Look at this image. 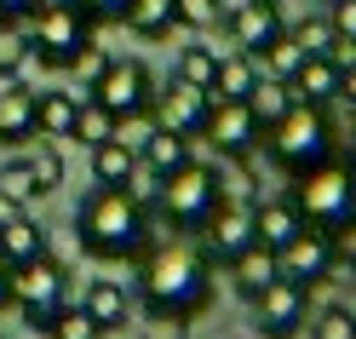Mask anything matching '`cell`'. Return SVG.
I'll return each mask as SVG.
<instances>
[{
    "instance_id": "cell-7",
    "label": "cell",
    "mask_w": 356,
    "mask_h": 339,
    "mask_svg": "<svg viewBox=\"0 0 356 339\" xmlns=\"http://www.w3.org/2000/svg\"><path fill=\"white\" fill-rule=\"evenodd\" d=\"M63 299H70V276H63V265L52 253H40L29 265H12V310L29 328H47Z\"/></svg>"
},
{
    "instance_id": "cell-27",
    "label": "cell",
    "mask_w": 356,
    "mask_h": 339,
    "mask_svg": "<svg viewBox=\"0 0 356 339\" xmlns=\"http://www.w3.org/2000/svg\"><path fill=\"white\" fill-rule=\"evenodd\" d=\"M24 161H29V173H35V196H52V190L63 184V155H58L52 139H40V132H35Z\"/></svg>"
},
{
    "instance_id": "cell-35",
    "label": "cell",
    "mask_w": 356,
    "mask_h": 339,
    "mask_svg": "<svg viewBox=\"0 0 356 339\" xmlns=\"http://www.w3.org/2000/svg\"><path fill=\"white\" fill-rule=\"evenodd\" d=\"M0 196L24 201V207L35 201V173H29V161H24V155H17V161H6V167H0Z\"/></svg>"
},
{
    "instance_id": "cell-40",
    "label": "cell",
    "mask_w": 356,
    "mask_h": 339,
    "mask_svg": "<svg viewBox=\"0 0 356 339\" xmlns=\"http://www.w3.org/2000/svg\"><path fill=\"white\" fill-rule=\"evenodd\" d=\"M75 6L86 12V24H121V17H127V0H75Z\"/></svg>"
},
{
    "instance_id": "cell-24",
    "label": "cell",
    "mask_w": 356,
    "mask_h": 339,
    "mask_svg": "<svg viewBox=\"0 0 356 339\" xmlns=\"http://www.w3.org/2000/svg\"><path fill=\"white\" fill-rule=\"evenodd\" d=\"M121 24H127L132 35H144V40H161V35H172L178 12H172V0H127V17H121Z\"/></svg>"
},
{
    "instance_id": "cell-2",
    "label": "cell",
    "mask_w": 356,
    "mask_h": 339,
    "mask_svg": "<svg viewBox=\"0 0 356 339\" xmlns=\"http://www.w3.org/2000/svg\"><path fill=\"white\" fill-rule=\"evenodd\" d=\"M213 299V265L202 247H155L138 270V305L161 316H195Z\"/></svg>"
},
{
    "instance_id": "cell-22",
    "label": "cell",
    "mask_w": 356,
    "mask_h": 339,
    "mask_svg": "<svg viewBox=\"0 0 356 339\" xmlns=\"http://www.w3.org/2000/svg\"><path fill=\"white\" fill-rule=\"evenodd\" d=\"M40 253H47V230H40L29 213H17V219L0 224V259H6V265H29Z\"/></svg>"
},
{
    "instance_id": "cell-18",
    "label": "cell",
    "mask_w": 356,
    "mask_h": 339,
    "mask_svg": "<svg viewBox=\"0 0 356 339\" xmlns=\"http://www.w3.org/2000/svg\"><path fill=\"white\" fill-rule=\"evenodd\" d=\"M81 93H35V132L40 139H75Z\"/></svg>"
},
{
    "instance_id": "cell-28",
    "label": "cell",
    "mask_w": 356,
    "mask_h": 339,
    "mask_svg": "<svg viewBox=\"0 0 356 339\" xmlns=\"http://www.w3.org/2000/svg\"><path fill=\"white\" fill-rule=\"evenodd\" d=\"M253 63H259V70L270 75V81H293V70L305 63V52H299V40L282 29V35H276V40H270V47H264V52H259Z\"/></svg>"
},
{
    "instance_id": "cell-13",
    "label": "cell",
    "mask_w": 356,
    "mask_h": 339,
    "mask_svg": "<svg viewBox=\"0 0 356 339\" xmlns=\"http://www.w3.org/2000/svg\"><path fill=\"white\" fill-rule=\"evenodd\" d=\"M225 29H230V40L248 58H259L287 29L282 24V0H236V6H225Z\"/></svg>"
},
{
    "instance_id": "cell-34",
    "label": "cell",
    "mask_w": 356,
    "mask_h": 339,
    "mask_svg": "<svg viewBox=\"0 0 356 339\" xmlns=\"http://www.w3.org/2000/svg\"><path fill=\"white\" fill-rule=\"evenodd\" d=\"M287 35L299 40V52H305V58H327V47L339 40V35H333V24H327V17H305V24H293Z\"/></svg>"
},
{
    "instance_id": "cell-38",
    "label": "cell",
    "mask_w": 356,
    "mask_h": 339,
    "mask_svg": "<svg viewBox=\"0 0 356 339\" xmlns=\"http://www.w3.org/2000/svg\"><path fill=\"white\" fill-rule=\"evenodd\" d=\"M104 63H109V52H104V47H86V52H81V58L70 63V70L81 75V98H86V93H92V81L104 75Z\"/></svg>"
},
{
    "instance_id": "cell-14",
    "label": "cell",
    "mask_w": 356,
    "mask_h": 339,
    "mask_svg": "<svg viewBox=\"0 0 356 339\" xmlns=\"http://www.w3.org/2000/svg\"><path fill=\"white\" fill-rule=\"evenodd\" d=\"M276 265H282V276L299 282V287L327 282L333 276V242H327V230H310V224H305L287 247H276Z\"/></svg>"
},
{
    "instance_id": "cell-10",
    "label": "cell",
    "mask_w": 356,
    "mask_h": 339,
    "mask_svg": "<svg viewBox=\"0 0 356 339\" xmlns=\"http://www.w3.org/2000/svg\"><path fill=\"white\" fill-rule=\"evenodd\" d=\"M253 322H259L264 339H293V333L310 322V287L276 276V282L253 299Z\"/></svg>"
},
{
    "instance_id": "cell-19",
    "label": "cell",
    "mask_w": 356,
    "mask_h": 339,
    "mask_svg": "<svg viewBox=\"0 0 356 339\" xmlns=\"http://www.w3.org/2000/svg\"><path fill=\"white\" fill-rule=\"evenodd\" d=\"M253 224H259V242L264 247H287V242H293L299 230H305V219H299V207H293V201H253Z\"/></svg>"
},
{
    "instance_id": "cell-36",
    "label": "cell",
    "mask_w": 356,
    "mask_h": 339,
    "mask_svg": "<svg viewBox=\"0 0 356 339\" xmlns=\"http://www.w3.org/2000/svg\"><path fill=\"white\" fill-rule=\"evenodd\" d=\"M172 12H178V24H184V29L225 24V6H218V0H172Z\"/></svg>"
},
{
    "instance_id": "cell-43",
    "label": "cell",
    "mask_w": 356,
    "mask_h": 339,
    "mask_svg": "<svg viewBox=\"0 0 356 339\" xmlns=\"http://www.w3.org/2000/svg\"><path fill=\"white\" fill-rule=\"evenodd\" d=\"M327 24H333L339 40H356V0H333V6H327Z\"/></svg>"
},
{
    "instance_id": "cell-9",
    "label": "cell",
    "mask_w": 356,
    "mask_h": 339,
    "mask_svg": "<svg viewBox=\"0 0 356 339\" xmlns=\"http://www.w3.org/2000/svg\"><path fill=\"white\" fill-rule=\"evenodd\" d=\"M195 242H202L207 265H230L241 247L259 242V224H253V201H218L213 219L195 230Z\"/></svg>"
},
{
    "instance_id": "cell-8",
    "label": "cell",
    "mask_w": 356,
    "mask_h": 339,
    "mask_svg": "<svg viewBox=\"0 0 356 339\" xmlns=\"http://www.w3.org/2000/svg\"><path fill=\"white\" fill-rule=\"evenodd\" d=\"M86 98H98L109 116H132V109H149L155 104V75L144 70L138 58H109Z\"/></svg>"
},
{
    "instance_id": "cell-20",
    "label": "cell",
    "mask_w": 356,
    "mask_h": 339,
    "mask_svg": "<svg viewBox=\"0 0 356 339\" xmlns=\"http://www.w3.org/2000/svg\"><path fill=\"white\" fill-rule=\"evenodd\" d=\"M81 305H86V316L104 328V333H115V328H127V310H132V299H127V287L121 282H109V276H98L92 287L81 293Z\"/></svg>"
},
{
    "instance_id": "cell-4",
    "label": "cell",
    "mask_w": 356,
    "mask_h": 339,
    "mask_svg": "<svg viewBox=\"0 0 356 339\" xmlns=\"http://www.w3.org/2000/svg\"><path fill=\"white\" fill-rule=\"evenodd\" d=\"M24 40L29 52L47 63V70H70V63L92 47V24H86V12L75 0H40L24 24Z\"/></svg>"
},
{
    "instance_id": "cell-42",
    "label": "cell",
    "mask_w": 356,
    "mask_h": 339,
    "mask_svg": "<svg viewBox=\"0 0 356 339\" xmlns=\"http://www.w3.org/2000/svg\"><path fill=\"white\" fill-rule=\"evenodd\" d=\"M40 6V0H0V35H17L29 24V12Z\"/></svg>"
},
{
    "instance_id": "cell-12",
    "label": "cell",
    "mask_w": 356,
    "mask_h": 339,
    "mask_svg": "<svg viewBox=\"0 0 356 339\" xmlns=\"http://www.w3.org/2000/svg\"><path fill=\"white\" fill-rule=\"evenodd\" d=\"M155 121L161 127H172V132H184V139H202V127H207V116H213V93L207 86H190V81H167L161 93H155Z\"/></svg>"
},
{
    "instance_id": "cell-11",
    "label": "cell",
    "mask_w": 356,
    "mask_h": 339,
    "mask_svg": "<svg viewBox=\"0 0 356 339\" xmlns=\"http://www.w3.org/2000/svg\"><path fill=\"white\" fill-rule=\"evenodd\" d=\"M202 139L225 155V161H248L253 144H259V121H253L248 98H213V116L202 127Z\"/></svg>"
},
{
    "instance_id": "cell-32",
    "label": "cell",
    "mask_w": 356,
    "mask_h": 339,
    "mask_svg": "<svg viewBox=\"0 0 356 339\" xmlns=\"http://www.w3.org/2000/svg\"><path fill=\"white\" fill-rule=\"evenodd\" d=\"M155 127H161V121H155V109H132V116H115V132H109V139L127 144L132 155H144V144H149Z\"/></svg>"
},
{
    "instance_id": "cell-45",
    "label": "cell",
    "mask_w": 356,
    "mask_h": 339,
    "mask_svg": "<svg viewBox=\"0 0 356 339\" xmlns=\"http://www.w3.org/2000/svg\"><path fill=\"white\" fill-rule=\"evenodd\" d=\"M6 305H12V265L0 259V310H6Z\"/></svg>"
},
{
    "instance_id": "cell-29",
    "label": "cell",
    "mask_w": 356,
    "mask_h": 339,
    "mask_svg": "<svg viewBox=\"0 0 356 339\" xmlns=\"http://www.w3.org/2000/svg\"><path fill=\"white\" fill-rule=\"evenodd\" d=\"M40 333H47V339H104V328L86 316V305H70V299L58 305V316H52Z\"/></svg>"
},
{
    "instance_id": "cell-23",
    "label": "cell",
    "mask_w": 356,
    "mask_h": 339,
    "mask_svg": "<svg viewBox=\"0 0 356 339\" xmlns=\"http://www.w3.org/2000/svg\"><path fill=\"white\" fill-rule=\"evenodd\" d=\"M293 104H299V98H293V86H287V81H270V75H259V86L248 93V109H253L259 132H270V127H276Z\"/></svg>"
},
{
    "instance_id": "cell-25",
    "label": "cell",
    "mask_w": 356,
    "mask_h": 339,
    "mask_svg": "<svg viewBox=\"0 0 356 339\" xmlns=\"http://www.w3.org/2000/svg\"><path fill=\"white\" fill-rule=\"evenodd\" d=\"M253 86H259V63L248 52H236V58H218V75H213L207 93L213 98H248Z\"/></svg>"
},
{
    "instance_id": "cell-39",
    "label": "cell",
    "mask_w": 356,
    "mask_h": 339,
    "mask_svg": "<svg viewBox=\"0 0 356 339\" xmlns=\"http://www.w3.org/2000/svg\"><path fill=\"white\" fill-rule=\"evenodd\" d=\"M24 52H29L24 35H0V81H12L17 70H24Z\"/></svg>"
},
{
    "instance_id": "cell-6",
    "label": "cell",
    "mask_w": 356,
    "mask_h": 339,
    "mask_svg": "<svg viewBox=\"0 0 356 339\" xmlns=\"http://www.w3.org/2000/svg\"><path fill=\"white\" fill-rule=\"evenodd\" d=\"M155 207H161V219L172 224V230H190L195 236L213 219V207H218V167H207V161H195V155H190L178 173L161 178Z\"/></svg>"
},
{
    "instance_id": "cell-46",
    "label": "cell",
    "mask_w": 356,
    "mask_h": 339,
    "mask_svg": "<svg viewBox=\"0 0 356 339\" xmlns=\"http://www.w3.org/2000/svg\"><path fill=\"white\" fill-rule=\"evenodd\" d=\"M17 213H24V201H12V196H0V224H6V219H17Z\"/></svg>"
},
{
    "instance_id": "cell-21",
    "label": "cell",
    "mask_w": 356,
    "mask_h": 339,
    "mask_svg": "<svg viewBox=\"0 0 356 339\" xmlns=\"http://www.w3.org/2000/svg\"><path fill=\"white\" fill-rule=\"evenodd\" d=\"M184 161H190V139H184V132H172V127H155L149 144H144V155H138V167L149 178H167V173L184 167Z\"/></svg>"
},
{
    "instance_id": "cell-47",
    "label": "cell",
    "mask_w": 356,
    "mask_h": 339,
    "mask_svg": "<svg viewBox=\"0 0 356 339\" xmlns=\"http://www.w3.org/2000/svg\"><path fill=\"white\" fill-rule=\"evenodd\" d=\"M345 167H356V132H350V150H345Z\"/></svg>"
},
{
    "instance_id": "cell-3",
    "label": "cell",
    "mask_w": 356,
    "mask_h": 339,
    "mask_svg": "<svg viewBox=\"0 0 356 339\" xmlns=\"http://www.w3.org/2000/svg\"><path fill=\"white\" fill-rule=\"evenodd\" d=\"M287 201L299 207V219L310 224V230H339L345 219H356V167H345V161L327 155V161L305 167L293 178Z\"/></svg>"
},
{
    "instance_id": "cell-5",
    "label": "cell",
    "mask_w": 356,
    "mask_h": 339,
    "mask_svg": "<svg viewBox=\"0 0 356 339\" xmlns=\"http://www.w3.org/2000/svg\"><path fill=\"white\" fill-rule=\"evenodd\" d=\"M264 139H270V155H276V167L287 178H299L305 167H316V161L333 155V127H327V116L316 104H293Z\"/></svg>"
},
{
    "instance_id": "cell-30",
    "label": "cell",
    "mask_w": 356,
    "mask_h": 339,
    "mask_svg": "<svg viewBox=\"0 0 356 339\" xmlns=\"http://www.w3.org/2000/svg\"><path fill=\"white\" fill-rule=\"evenodd\" d=\"M172 75L190 81V86H213V75H218V47H184Z\"/></svg>"
},
{
    "instance_id": "cell-44",
    "label": "cell",
    "mask_w": 356,
    "mask_h": 339,
    "mask_svg": "<svg viewBox=\"0 0 356 339\" xmlns=\"http://www.w3.org/2000/svg\"><path fill=\"white\" fill-rule=\"evenodd\" d=\"M339 98L356 109V63H350V70H339Z\"/></svg>"
},
{
    "instance_id": "cell-31",
    "label": "cell",
    "mask_w": 356,
    "mask_h": 339,
    "mask_svg": "<svg viewBox=\"0 0 356 339\" xmlns=\"http://www.w3.org/2000/svg\"><path fill=\"white\" fill-rule=\"evenodd\" d=\"M305 328H310V339H356V310L350 305H322Z\"/></svg>"
},
{
    "instance_id": "cell-17",
    "label": "cell",
    "mask_w": 356,
    "mask_h": 339,
    "mask_svg": "<svg viewBox=\"0 0 356 339\" xmlns=\"http://www.w3.org/2000/svg\"><path fill=\"white\" fill-rule=\"evenodd\" d=\"M287 86H293L299 104H316V109H322V104L339 98V63H333V58H305Z\"/></svg>"
},
{
    "instance_id": "cell-16",
    "label": "cell",
    "mask_w": 356,
    "mask_h": 339,
    "mask_svg": "<svg viewBox=\"0 0 356 339\" xmlns=\"http://www.w3.org/2000/svg\"><path fill=\"white\" fill-rule=\"evenodd\" d=\"M35 139V93L17 86V75L0 86V144H29Z\"/></svg>"
},
{
    "instance_id": "cell-26",
    "label": "cell",
    "mask_w": 356,
    "mask_h": 339,
    "mask_svg": "<svg viewBox=\"0 0 356 339\" xmlns=\"http://www.w3.org/2000/svg\"><path fill=\"white\" fill-rule=\"evenodd\" d=\"M132 173H138V155H132L127 144H115V139L92 144V178L98 184H127Z\"/></svg>"
},
{
    "instance_id": "cell-33",
    "label": "cell",
    "mask_w": 356,
    "mask_h": 339,
    "mask_svg": "<svg viewBox=\"0 0 356 339\" xmlns=\"http://www.w3.org/2000/svg\"><path fill=\"white\" fill-rule=\"evenodd\" d=\"M109 132H115V116L98 104V98H81V116H75V139H86V144H104Z\"/></svg>"
},
{
    "instance_id": "cell-37",
    "label": "cell",
    "mask_w": 356,
    "mask_h": 339,
    "mask_svg": "<svg viewBox=\"0 0 356 339\" xmlns=\"http://www.w3.org/2000/svg\"><path fill=\"white\" fill-rule=\"evenodd\" d=\"M144 339H190V316H161V310H144Z\"/></svg>"
},
{
    "instance_id": "cell-1",
    "label": "cell",
    "mask_w": 356,
    "mask_h": 339,
    "mask_svg": "<svg viewBox=\"0 0 356 339\" xmlns=\"http://www.w3.org/2000/svg\"><path fill=\"white\" fill-rule=\"evenodd\" d=\"M75 236L92 259H138L149 242V213L144 201H132L127 184H98L92 196L75 207Z\"/></svg>"
},
{
    "instance_id": "cell-41",
    "label": "cell",
    "mask_w": 356,
    "mask_h": 339,
    "mask_svg": "<svg viewBox=\"0 0 356 339\" xmlns=\"http://www.w3.org/2000/svg\"><path fill=\"white\" fill-rule=\"evenodd\" d=\"M327 242H333V265H350L356 270V219H345L339 230H327Z\"/></svg>"
},
{
    "instance_id": "cell-15",
    "label": "cell",
    "mask_w": 356,
    "mask_h": 339,
    "mask_svg": "<svg viewBox=\"0 0 356 339\" xmlns=\"http://www.w3.org/2000/svg\"><path fill=\"white\" fill-rule=\"evenodd\" d=\"M230 270V282H236V293H241V299H259V293L264 287H270L276 276H282V265H276V247H264V242H253V247H241V253L225 265Z\"/></svg>"
}]
</instances>
